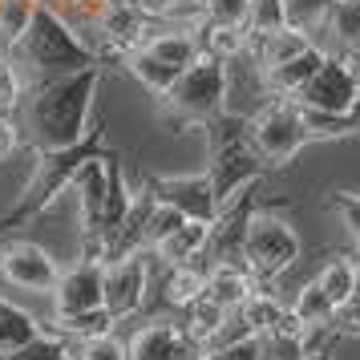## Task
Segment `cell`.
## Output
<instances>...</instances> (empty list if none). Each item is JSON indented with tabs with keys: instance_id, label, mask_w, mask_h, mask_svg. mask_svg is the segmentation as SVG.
Returning a JSON list of instances; mask_svg holds the SVG:
<instances>
[{
	"instance_id": "6da1fadb",
	"label": "cell",
	"mask_w": 360,
	"mask_h": 360,
	"mask_svg": "<svg viewBox=\"0 0 360 360\" xmlns=\"http://www.w3.org/2000/svg\"><path fill=\"white\" fill-rule=\"evenodd\" d=\"M300 235L295 227L276 211H251L243 231V243H239V263L247 267V276L255 283H276L295 259H300Z\"/></svg>"
},
{
	"instance_id": "7a4b0ae2",
	"label": "cell",
	"mask_w": 360,
	"mask_h": 360,
	"mask_svg": "<svg viewBox=\"0 0 360 360\" xmlns=\"http://www.w3.org/2000/svg\"><path fill=\"white\" fill-rule=\"evenodd\" d=\"M311 142L304 114L292 98H271L259 114L247 117V146L255 150L267 170H283L295 162V154Z\"/></svg>"
},
{
	"instance_id": "3957f363",
	"label": "cell",
	"mask_w": 360,
	"mask_h": 360,
	"mask_svg": "<svg viewBox=\"0 0 360 360\" xmlns=\"http://www.w3.org/2000/svg\"><path fill=\"white\" fill-rule=\"evenodd\" d=\"M223 85H227L223 61L211 53H198L179 73V82L162 94V105L182 122H211L223 114Z\"/></svg>"
},
{
	"instance_id": "277c9868",
	"label": "cell",
	"mask_w": 360,
	"mask_h": 360,
	"mask_svg": "<svg viewBox=\"0 0 360 360\" xmlns=\"http://www.w3.org/2000/svg\"><path fill=\"white\" fill-rule=\"evenodd\" d=\"M295 105L308 114L328 117H356L360 114V65L340 53H328L324 65L308 77V85L295 94Z\"/></svg>"
},
{
	"instance_id": "5b68a950",
	"label": "cell",
	"mask_w": 360,
	"mask_h": 360,
	"mask_svg": "<svg viewBox=\"0 0 360 360\" xmlns=\"http://www.w3.org/2000/svg\"><path fill=\"white\" fill-rule=\"evenodd\" d=\"M150 292V251H130L122 259H110L101 271V308L114 320H126L146 304Z\"/></svg>"
},
{
	"instance_id": "8992f818",
	"label": "cell",
	"mask_w": 360,
	"mask_h": 360,
	"mask_svg": "<svg viewBox=\"0 0 360 360\" xmlns=\"http://www.w3.org/2000/svg\"><path fill=\"white\" fill-rule=\"evenodd\" d=\"M0 279L8 288H17V292L49 295L57 288V279H61V267H57V259L41 243L20 239V243L4 247V255H0Z\"/></svg>"
},
{
	"instance_id": "52a82bcc",
	"label": "cell",
	"mask_w": 360,
	"mask_h": 360,
	"mask_svg": "<svg viewBox=\"0 0 360 360\" xmlns=\"http://www.w3.org/2000/svg\"><path fill=\"white\" fill-rule=\"evenodd\" d=\"M101 271L105 263L98 255H82L69 271H61L57 288L49 292L53 300V320H65V316H85V311L101 308Z\"/></svg>"
},
{
	"instance_id": "ba28073f",
	"label": "cell",
	"mask_w": 360,
	"mask_h": 360,
	"mask_svg": "<svg viewBox=\"0 0 360 360\" xmlns=\"http://www.w3.org/2000/svg\"><path fill=\"white\" fill-rule=\"evenodd\" d=\"M150 191H154V198H158V202L174 207L182 219H202V223H211L214 214H219V198H214V191H211L207 170H202V174L154 179V182H150Z\"/></svg>"
},
{
	"instance_id": "9c48e42d",
	"label": "cell",
	"mask_w": 360,
	"mask_h": 360,
	"mask_svg": "<svg viewBox=\"0 0 360 360\" xmlns=\"http://www.w3.org/2000/svg\"><path fill=\"white\" fill-rule=\"evenodd\" d=\"M195 352L179 320H150L126 344V360H195Z\"/></svg>"
},
{
	"instance_id": "30bf717a",
	"label": "cell",
	"mask_w": 360,
	"mask_h": 360,
	"mask_svg": "<svg viewBox=\"0 0 360 360\" xmlns=\"http://www.w3.org/2000/svg\"><path fill=\"white\" fill-rule=\"evenodd\" d=\"M207 235H211V223H202V219H182L166 239H158V243L150 247V255L162 263V267L198 263L202 259V251H207Z\"/></svg>"
},
{
	"instance_id": "8fae6325",
	"label": "cell",
	"mask_w": 360,
	"mask_h": 360,
	"mask_svg": "<svg viewBox=\"0 0 360 360\" xmlns=\"http://www.w3.org/2000/svg\"><path fill=\"white\" fill-rule=\"evenodd\" d=\"M251 288H255V279L247 276V267L239 259L207 263V283H202V295H207V300H214L219 308L235 311L247 295H251Z\"/></svg>"
},
{
	"instance_id": "7c38bea8",
	"label": "cell",
	"mask_w": 360,
	"mask_h": 360,
	"mask_svg": "<svg viewBox=\"0 0 360 360\" xmlns=\"http://www.w3.org/2000/svg\"><path fill=\"white\" fill-rule=\"evenodd\" d=\"M324 57H328V53L320 49V45H311V49H304L300 57L283 61V65L263 69V82H267V89H271L276 98H295V94H300V89L308 85L311 73L324 65Z\"/></svg>"
},
{
	"instance_id": "4fadbf2b",
	"label": "cell",
	"mask_w": 360,
	"mask_h": 360,
	"mask_svg": "<svg viewBox=\"0 0 360 360\" xmlns=\"http://www.w3.org/2000/svg\"><path fill=\"white\" fill-rule=\"evenodd\" d=\"M316 41H311V33H304V29H295V25H283L279 33H267L259 37V41H251V57H255V65L259 69H276L283 65V61H292V57H300L304 49H311Z\"/></svg>"
},
{
	"instance_id": "5bb4252c",
	"label": "cell",
	"mask_w": 360,
	"mask_h": 360,
	"mask_svg": "<svg viewBox=\"0 0 360 360\" xmlns=\"http://www.w3.org/2000/svg\"><path fill=\"white\" fill-rule=\"evenodd\" d=\"M198 49L219 57V61H231V57H243L251 49V37H247L243 25H231V20H202L195 29Z\"/></svg>"
},
{
	"instance_id": "9a60e30c",
	"label": "cell",
	"mask_w": 360,
	"mask_h": 360,
	"mask_svg": "<svg viewBox=\"0 0 360 360\" xmlns=\"http://www.w3.org/2000/svg\"><path fill=\"white\" fill-rule=\"evenodd\" d=\"M202 283H207V267H202V263H179V267H166L162 300L174 311H182L186 304H195L198 295H202Z\"/></svg>"
},
{
	"instance_id": "2e32d148",
	"label": "cell",
	"mask_w": 360,
	"mask_h": 360,
	"mask_svg": "<svg viewBox=\"0 0 360 360\" xmlns=\"http://www.w3.org/2000/svg\"><path fill=\"white\" fill-rule=\"evenodd\" d=\"M223 320H227V308H219V304L207 300V295H198L195 304H186V308L179 311V324H182V332L191 336L195 348H202V344L211 340Z\"/></svg>"
},
{
	"instance_id": "e0dca14e",
	"label": "cell",
	"mask_w": 360,
	"mask_h": 360,
	"mask_svg": "<svg viewBox=\"0 0 360 360\" xmlns=\"http://www.w3.org/2000/svg\"><path fill=\"white\" fill-rule=\"evenodd\" d=\"M316 283H320V292L332 300V308L348 304L352 292H356V259H352V255H332V259L316 271Z\"/></svg>"
},
{
	"instance_id": "ac0fdd59",
	"label": "cell",
	"mask_w": 360,
	"mask_h": 360,
	"mask_svg": "<svg viewBox=\"0 0 360 360\" xmlns=\"http://www.w3.org/2000/svg\"><path fill=\"white\" fill-rule=\"evenodd\" d=\"M283 308H288V304H279V295L271 292V283H255V288H251V295H247L235 311L243 316V324L251 328L255 336H263V332H267V328L283 316Z\"/></svg>"
},
{
	"instance_id": "d6986e66",
	"label": "cell",
	"mask_w": 360,
	"mask_h": 360,
	"mask_svg": "<svg viewBox=\"0 0 360 360\" xmlns=\"http://www.w3.org/2000/svg\"><path fill=\"white\" fill-rule=\"evenodd\" d=\"M41 332L37 320L29 311H20L17 304H8V300H0V356L4 352H17L20 344H29Z\"/></svg>"
},
{
	"instance_id": "ffe728a7",
	"label": "cell",
	"mask_w": 360,
	"mask_h": 360,
	"mask_svg": "<svg viewBox=\"0 0 360 360\" xmlns=\"http://www.w3.org/2000/svg\"><path fill=\"white\" fill-rule=\"evenodd\" d=\"M37 20V0H0V45H20Z\"/></svg>"
},
{
	"instance_id": "44dd1931",
	"label": "cell",
	"mask_w": 360,
	"mask_h": 360,
	"mask_svg": "<svg viewBox=\"0 0 360 360\" xmlns=\"http://www.w3.org/2000/svg\"><path fill=\"white\" fill-rule=\"evenodd\" d=\"M288 25V8L283 0H247V17H243V29L251 41H259L267 33H279Z\"/></svg>"
},
{
	"instance_id": "7402d4cb",
	"label": "cell",
	"mask_w": 360,
	"mask_h": 360,
	"mask_svg": "<svg viewBox=\"0 0 360 360\" xmlns=\"http://www.w3.org/2000/svg\"><path fill=\"white\" fill-rule=\"evenodd\" d=\"M288 308H292L308 328H316V324H332V316H336L332 300H328V295L320 292V283H316V279H308V283H304V288L295 292V300L288 304Z\"/></svg>"
},
{
	"instance_id": "603a6c76",
	"label": "cell",
	"mask_w": 360,
	"mask_h": 360,
	"mask_svg": "<svg viewBox=\"0 0 360 360\" xmlns=\"http://www.w3.org/2000/svg\"><path fill=\"white\" fill-rule=\"evenodd\" d=\"M114 316L105 308L98 311H85V316H65V320H57V336H65V340H94V336H110L114 332Z\"/></svg>"
},
{
	"instance_id": "cb8c5ba5",
	"label": "cell",
	"mask_w": 360,
	"mask_h": 360,
	"mask_svg": "<svg viewBox=\"0 0 360 360\" xmlns=\"http://www.w3.org/2000/svg\"><path fill=\"white\" fill-rule=\"evenodd\" d=\"M0 360H73L69 356V340L65 336H45V332H37L29 344H20L17 352H4Z\"/></svg>"
},
{
	"instance_id": "d4e9b609",
	"label": "cell",
	"mask_w": 360,
	"mask_h": 360,
	"mask_svg": "<svg viewBox=\"0 0 360 360\" xmlns=\"http://www.w3.org/2000/svg\"><path fill=\"white\" fill-rule=\"evenodd\" d=\"M332 4H336V0H283V8H288V25L311 33V41H316V29L324 25V17L332 13Z\"/></svg>"
},
{
	"instance_id": "484cf974",
	"label": "cell",
	"mask_w": 360,
	"mask_h": 360,
	"mask_svg": "<svg viewBox=\"0 0 360 360\" xmlns=\"http://www.w3.org/2000/svg\"><path fill=\"white\" fill-rule=\"evenodd\" d=\"M69 356L73 360H126V344L117 340L114 332L110 336H94V340H69Z\"/></svg>"
},
{
	"instance_id": "4316f807",
	"label": "cell",
	"mask_w": 360,
	"mask_h": 360,
	"mask_svg": "<svg viewBox=\"0 0 360 360\" xmlns=\"http://www.w3.org/2000/svg\"><path fill=\"white\" fill-rule=\"evenodd\" d=\"M328 207H332V211L340 214V223L348 227L352 243L360 247V191H332Z\"/></svg>"
},
{
	"instance_id": "83f0119b",
	"label": "cell",
	"mask_w": 360,
	"mask_h": 360,
	"mask_svg": "<svg viewBox=\"0 0 360 360\" xmlns=\"http://www.w3.org/2000/svg\"><path fill=\"white\" fill-rule=\"evenodd\" d=\"M17 101H20V73L8 57H0V114H13Z\"/></svg>"
},
{
	"instance_id": "f1b7e54d",
	"label": "cell",
	"mask_w": 360,
	"mask_h": 360,
	"mask_svg": "<svg viewBox=\"0 0 360 360\" xmlns=\"http://www.w3.org/2000/svg\"><path fill=\"white\" fill-rule=\"evenodd\" d=\"M195 360H263L259 356V336L243 344H231V348H198Z\"/></svg>"
},
{
	"instance_id": "f546056e",
	"label": "cell",
	"mask_w": 360,
	"mask_h": 360,
	"mask_svg": "<svg viewBox=\"0 0 360 360\" xmlns=\"http://www.w3.org/2000/svg\"><path fill=\"white\" fill-rule=\"evenodd\" d=\"M198 4H202V20L243 25V17H247V0H198Z\"/></svg>"
},
{
	"instance_id": "4dcf8cb0",
	"label": "cell",
	"mask_w": 360,
	"mask_h": 360,
	"mask_svg": "<svg viewBox=\"0 0 360 360\" xmlns=\"http://www.w3.org/2000/svg\"><path fill=\"white\" fill-rule=\"evenodd\" d=\"M332 328H336V332H344V336H360V295H352L348 304H340V308H336Z\"/></svg>"
},
{
	"instance_id": "1f68e13d",
	"label": "cell",
	"mask_w": 360,
	"mask_h": 360,
	"mask_svg": "<svg viewBox=\"0 0 360 360\" xmlns=\"http://www.w3.org/2000/svg\"><path fill=\"white\" fill-rule=\"evenodd\" d=\"M17 146H20L17 126L8 122V114H0V162H8V158L17 154Z\"/></svg>"
},
{
	"instance_id": "d6a6232c",
	"label": "cell",
	"mask_w": 360,
	"mask_h": 360,
	"mask_svg": "<svg viewBox=\"0 0 360 360\" xmlns=\"http://www.w3.org/2000/svg\"><path fill=\"white\" fill-rule=\"evenodd\" d=\"M300 360H332V352H328V348H311V352H304Z\"/></svg>"
},
{
	"instance_id": "836d02e7",
	"label": "cell",
	"mask_w": 360,
	"mask_h": 360,
	"mask_svg": "<svg viewBox=\"0 0 360 360\" xmlns=\"http://www.w3.org/2000/svg\"><path fill=\"white\" fill-rule=\"evenodd\" d=\"M352 259H356V267H360V247H356V255H352Z\"/></svg>"
},
{
	"instance_id": "e575fe53",
	"label": "cell",
	"mask_w": 360,
	"mask_h": 360,
	"mask_svg": "<svg viewBox=\"0 0 360 360\" xmlns=\"http://www.w3.org/2000/svg\"><path fill=\"white\" fill-rule=\"evenodd\" d=\"M0 57H4V45H0Z\"/></svg>"
},
{
	"instance_id": "d590c367",
	"label": "cell",
	"mask_w": 360,
	"mask_h": 360,
	"mask_svg": "<svg viewBox=\"0 0 360 360\" xmlns=\"http://www.w3.org/2000/svg\"><path fill=\"white\" fill-rule=\"evenodd\" d=\"M65 4H77V0H65Z\"/></svg>"
},
{
	"instance_id": "8d00e7d4",
	"label": "cell",
	"mask_w": 360,
	"mask_h": 360,
	"mask_svg": "<svg viewBox=\"0 0 360 360\" xmlns=\"http://www.w3.org/2000/svg\"><path fill=\"white\" fill-rule=\"evenodd\" d=\"M195 4H198V0H195Z\"/></svg>"
}]
</instances>
